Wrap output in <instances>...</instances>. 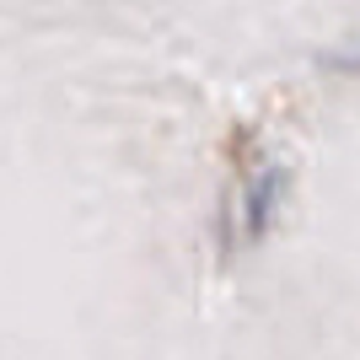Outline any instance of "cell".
I'll list each match as a JSON object with an SVG mask.
<instances>
[{"instance_id": "1", "label": "cell", "mask_w": 360, "mask_h": 360, "mask_svg": "<svg viewBox=\"0 0 360 360\" xmlns=\"http://www.w3.org/2000/svg\"><path fill=\"white\" fill-rule=\"evenodd\" d=\"M285 167H264V178L248 188V205H242V237L248 242H264V231H269L274 210H280V194H285Z\"/></svg>"}, {"instance_id": "2", "label": "cell", "mask_w": 360, "mask_h": 360, "mask_svg": "<svg viewBox=\"0 0 360 360\" xmlns=\"http://www.w3.org/2000/svg\"><path fill=\"white\" fill-rule=\"evenodd\" d=\"M323 70H339V75H360V49H349V54H323Z\"/></svg>"}]
</instances>
